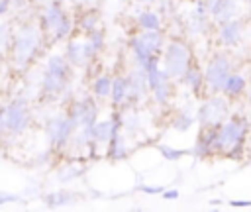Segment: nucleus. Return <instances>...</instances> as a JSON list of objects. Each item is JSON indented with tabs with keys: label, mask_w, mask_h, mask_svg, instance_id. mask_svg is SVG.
Listing matches in <instances>:
<instances>
[{
	"label": "nucleus",
	"mask_w": 251,
	"mask_h": 212,
	"mask_svg": "<svg viewBox=\"0 0 251 212\" xmlns=\"http://www.w3.org/2000/svg\"><path fill=\"white\" fill-rule=\"evenodd\" d=\"M45 43V33L39 22H24L14 29L12 45H10V63L16 71H25L41 53V45Z\"/></svg>",
	"instance_id": "1"
},
{
	"label": "nucleus",
	"mask_w": 251,
	"mask_h": 212,
	"mask_svg": "<svg viewBox=\"0 0 251 212\" xmlns=\"http://www.w3.org/2000/svg\"><path fill=\"white\" fill-rule=\"evenodd\" d=\"M247 135V120L245 118H229L218 126V141L216 153H226L227 157H239L243 153V143Z\"/></svg>",
	"instance_id": "2"
},
{
	"label": "nucleus",
	"mask_w": 251,
	"mask_h": 212,
	"mask_svg": "<svg viewBox=\"0 0 251 212\" xmlns=\"http://www.w3.org/2000/svg\"><path fill=\"white\" fill-rule=\"evenodd\" d=\"M39 26L47 41H61L67 35H71V29H73V22L59 0H49L45 4L39 16Z\"/></svg>",
	"instance_id": "3"
},
{
	"label": "nucleus",
	"mask_w": 251,
	"mask_h": 212,
	"mask_svg": "<svg viewBox=\"0 0 251 212\" xmlns=\"http://www.w3.org/2000/svg\"><path fill=\"white\" fill-rule=\"evenodd\" d=\"M163 65H165L163 69L169 73L171 79L180 80L186 75L188 67L192 65L190 45L180 37H171L163 49Z\"/></svg>",
	"instance_id": "4"
},
{
	"label": "nucleus",
	"mask_w": 251,
	"mask_h": 212,
	"mask_svg": "<svg viewBox=\"0 0 251 212\" xmlns=\"http://www.w3.org/2000/svg\"><path fill=\"white\" fill-rule=\"evenodd\" d=\"M31 124V114L24 98H14L0 108V135H22Z\"/></svg>",
	"instance_id": "5"
},
{
	"label": "nucleus",
	"mask_w": 251,
	"mask_h": 212,
	"mask_svg": "<svg viewBox=\"0 0 251 212\" xmlns=\"http://www.w3.org/2000/svg\"><path fill=\"white\" fill-rule=\"evenodd\" d=\"M129 49L137 61V67H145L151 57L161 55L165 49V35L161 29H141L139 33L129 37Z\"/></svg>",
	"instance_id": "6"
},
{
	"label": "nucleus",
	"mask_w": 251,
	"mask_h": 212,
	"mask_svg": "<svg viewBox=\"0 0 251 212\" xmlns=\"http://www.w3.org/2000/svg\"><path fill=\"white\" fill-rule=\"evenodd\" d=\"M231 75V63H229V57L226 53H216L206 71H204V82H206V88L212 90V94H218L222 92L227 77Z\"/></svg>",
	"instance_id": "7"
},
{
	"label": "nucleus",
	"mask_w": 251,
	"mask_h": 212,
	"mask_svg": "<svg viewBox=\"0 0 251 212\" xmlns=\"http://www.w3.org/2000/svg\"><path fill=\"white\" fill-rule=\"evenodd\" d=\"M229 112V102L227 96H220V94H212L196 112V120L200 126H220Z\"/></svg>",
	"instance_id": "8"
},
{
	"label": "nucleus",
	"mask_w": 251,
	"mask_h": 212,
	"mask_svg": "<svg viewBox=\"0 0 251 212\" xmlns=\"http://www.w3.org/2000/svg\"><path fill=\"white\" fill-rule=\"evenodd\" d=\"M75 130H76V126H75V122L71 120V116H69L67 112L53 116V118L47 122V126H45L47 139H49V143H51L53 149L65 147V145L71 141Z\"/></svg>",
	"instance_id": "9"
},
{
	"label": "nucleus",
	"mask_w": 251,
	"mask_h": 212,
	"mask_svg": "<svg viewBox=\"0 0 251 212\" xmlns=\"http://www.w3.org/2000/svg\"><path fill=\"white\" fill-rule=\"evenodd\" d=\"M147 90H149V84H147V75H145V69L141 67H135L129 75H127V108L137 102H141L145 96H147ZM126 110V108H124Z\"/></svg>",
	"instance_id": "10"
},
{
	"label": "nucleus",
	"mask_w": 251,
	"mask_h": 212,
	"mask_svg": "<svg viewBox=\"0 0 251 212\" xmlns=\"http://www.w3.org/2000/svg\"><path fill=\"white\" fill-rule=\"evenodd\" d=\"M65 57L73 67H86L96 57V51L92 43L84 37V41H71L65 49Z\"/></svg>",
	"instance_id": "11"
},
{
	"label": "nucleus",
	"mask_w": 251,
	"mask_h": 212,
	"mask_svg": "<svg viewBox=\"0 0 251 212\" xmlns=\"http://www.w3.org/2000/svg\"><path fill=\"white\" fill-rule=\"evenodd\" d=\"M210 24H212V18H210V14H208V10L204 6V0H202V2H198V6H194L192 12H188V16H186V29H188L190 35L200 37V35L208 33Z\"/></svg>",
	"instance_id": "12"
},
{
	"label": "nucleus",
	"mask_w": 251,
	"mask_h": 212,
	"mask_svg": "<svg viewBox=\"0 0 251 212\" xmlns=\"http://www.w3.org/2000/svg\"><path fill=\"white\" fill-rule=\"evenodd\" d=\"M69 82L71 80L65 79V77H61V75H55L51 71H45L43 77H41V82H39L41 94L47 96V98H55V96H59L69 86Z\"/></svg>",
	"instance_id": "13"
},
{
	"label": "nucleus",
	"mask_w": 251,
	"mask_h": 212,
	"mask_svg": "<svg viewBox=\"0 0 251 212\" xmlns=\"http://www.w3.org/2000/svg\"><path fill=\"white\" fill-rule=\"evenodd\" d=\"M241 35H243V24H241L239 20H229V22L218 26L220 43L226 45V47L237 45V43L241 41Z\"/></svg>",
	"instance_id": "14"
},
{
	"label": "nucleus",
	"mask_w": 251,
	"mask_h": 212,
	"mask_svg": "<svg viewBox=\"0 0 251 212\" xmlns=\"http://www.w3.org/2000/svg\"><path fill=\"white\" fill-rule=\"evenodd\" d=\"M110 96H112V104L114 106H120L122 110L127 108V77H122V75L114 77Z\"/></svg>",
	"instance_id": "15"
},
{
	"label": "nucleus",
	"mask_w": 251,
	"mask_h": 212,
	"mask_svg": "<svg viewBox=\"0 0 251 212\" xmlns=\"http://www.w3.org/2000/svg\"><path fill=\"white\" fill-rule=\"evenodd\" d=\"M245 88H247L245 77L239 75V73H231V75L227 77V80H226L222 92H224V96H227V98H237V96H241V94L245 92Z\"/></svg>",
	"instance_id": "16"
},
{
	"label": "nucleus",
	"mask_w": 251,
	"mask_h": 212,
	"mask_svg": "<svg viewBox=\"0 0 251 212\" xmlns=\"http://www.w3.org/2000/svg\"><path fill=\"white\" fill-rule=\"evenodd\" d=\"M108 157L112 161H120V159H126L127 157V141H126V137L122 135L120 130L108 141Z\"/></svg>",
	"instance_id": "17"
},
{
	"label": "nucleus",
	"mask_w": 251,
	"mask_h": 212,
	"mask_svg": "<svg viewBox=\"0 0 251 212\" xmlns=\"http://www.w3.org/2000/svg\"><path fill=\"white\" fill-rule=\"evenodd\" d=\"M237 8H239L237 0H222V4L218 6V10H216L214 16H212L214 24L220 26V24H226V22H229V20H235Z\"/></svg>",
	"instance_id": "18"
},
{
	"label": "nucleus",
	"mask_w": 251,
	"mask_h": 212,
	"mask_svg": "<svg viewBox=\"0 0 251 212\" xmlns=\"http://www.w3.org/2000/svg\"><path fill=\"white\" fill-rule=\"evenodd\" d=\"M182 82H184L194 94H200V92H202V88L206 86V82H204V73L198 69L196 63H192V65L188 67L186 75L182 77Z\"/></svg>",
	"instance_id": "19"
},
{
	"label": "nucleus",
	"mask_w": 251,
	"mask_h": 212,
	"mask_svg": "<svg viewBox=\"0 0 251 212\" xmlns=\"http://www.w3.org/2000/svg\"><path fill=\"white\" fill-rule=\"evenodd\" d=\"M112 80H114V79H112L110 75H106V73L98 75V77L94 79V82H92V94H94V98H98V100L108 98L110 92H112Z\"/></svg>",
	"instance_id": "20"
},
{
	"label": "nucleus",
	"mask_w": 251,
	"mask_h": 212,
	"mask_svg": "<svg viewBox=\"0 0 251 212\" xmlns=\"http://www.w3.org/2000/svg\"><path fill=\"white\" fill-rule=\"evenodd\" d=\"M137 26L139 29H161L163 22L155 10H143L137 14Z\"/></svg>",
	"instance_id": "21"
},
{
	"label": "nucleus",
	"mask_w": 251,
	"mask_h": 212,
	"mask_svg": "<svg viewBox=\"0 0 251 212\" xmlns=\"http://www.w3.org/2000/svg\"><path fill=\"white\" fill-rule=\"evenodd\" d=\"M12 35H14L12 24H8V22H2V24H0V59L8 57V53H10Z\"/></svg>",
	"instance_id": "22"
},
{
	"label": "nucleus",
	"mask_w": 251,
	"mask_h": 212,
	"mask_svg": "<svg viewBox=\"0 0 251 212\" xmlns=\"http://www.w3.org/2000/svg\"><path fill=\"white\" fill-rule=\"evenodd\" d=\"M76 196L73 194V192H69V190H57V192H51V194H47L45 196V202H47V206H65V204H73V200H75Z\"/></svg>",
	"instance_id": "23"
},
{
	"label": "nucleus",
	"mask_w": 251,
	"mask_h": 212,
	"mask_svg": "<svg viewBox=\"0 0 251 212\" xmlns=\"http://www.w3.org/2000/svg\"><path fill=\"white\" fill-rule=\"evenodd\" d=\"M151 94H153V100H155L157 104H161V106L169 104V100H171V96H173V86H171V80H167V82L159 84L157 88H153V90H151Z\"/></svg>",
	"instance_id": "24"
},
{
	"label": "nucleus",
	"mask_w": 251,
	"mask_h": 212,
	"mask_svg": "<svg viewBox=\"0 0 251 212\" xmlns=\"http://www.w3.org/2000/svg\"><path fill=\"white\" fill-rule=\"evenodd\" d=\"M98 20H100L98 12H96V10H88V12H84V14L80 16V20H78V29H82L84 33H88L90 29L98 27Z\"/></svg>",
	"instance_id": "25"
},
{
	"label": "nucleus",
	"mask_w": 251,
	"mask_h": 212,
	"mask_svg": "<svg viewBox=\"0 0 251 212\" xmlns=\"http://www.w3.org/2000/svg\"><path fill=\"white\" fill-rule=\"evenodd\" d=\"M194 124V118L186 112V110H182L173 122H171V126H173V130H176V132H186L190 126Z\"/></svg>",
	"instance_id": "26"
},
{
	"label": "nucleus",
	"mask_w": 251,
	"mask_h": 212,
	"mask_svg": "<svg viewBox=\"0 0 251 212\" xmlns=\"http://www.w3.org/2000/svg\"><path fill=\"white\" fill-rule=\"evenodd\" d=\"M84 173V167H65V169H61V171H57V179L61 181V183H69V181H75V179H78L80 175Z\"/></svg>",
	"instance_id": "27"
},
{
	"label": "nucleus",
	"mask_w": 251,
	"mask_h": 212,
	"mask_svg": "<svg viewBox=\"0 0 251 212\" xmlns=\"http://www.w3.org/2000/svg\"><path fill=\"white\" fill-rule=\"evenodd\" d=\"M84 35H86V39L92 43L94 51L100 53V49L104 47V29H102V27H94V29H90V31L84 33Z\"/></svg>",
	"instance_id": "28"
},
{
	"label": "nucleus",
	"mask_w": 251,
	"mask_h": 212,
	"mask_svg": "<svg viewBox=\"0 0 251 212\" xmlns=\"http://www.w3.org/2000/svg\"><path fill=\"white\" fill-rule=\"evenodd\" d=\"M159 151H161V155L165 157V159H169V161H176L178 157H182L186 151H182V149H175V147H169V145H159Z\"/></svg>",
	"instance_id": "29"
},
{
	"label": "nucleus",
	"mask_w": 251,
	"mask_h": 212,
	"mask_svg": "<svg viewBox=\"0 0 251 212\" xmlns=\"http://www.w3.org/2000/svg\"><path fill=\"white\" fill-rule=\"evenodd\" d=\"M222 4V0H204V6H206V10H208V14H210V18L214 16V12L218 10V6Z\"/></svg>",
	"instance_id": "30"
},
{
	"label": "nucleus",
	"mask_w": 251,
	"mask_h": 212,
	"mask_svg": "<svg viewBox=\"0 0 251 212\" xmlns=\"http://www.w3.org/2000/svg\"><path fill=\"white\" fill-rule=\"evenodd\" d=\"M139 190L141 192H145V194H163V186H147V185H143V186H139Z\"/></svg>",
	"instance_id": "31"
},
{
	"label": "nucleus",
	"mask_w": 251,
	"mask_h": 212,
	"mask_svg": "<svg viewBox=\"0 0 251 212\" xmlns=\"http://www.w3.org/2000/svg\"><path fill=\"white\" fill-rule=\"evenodd\" d=\"M180 194H178V190L176 188H169V190H163V198L165 200H176Z\"/></svg>",
	"instance_id": "32"
},
{
	"label": "nucleus",
	"mask_w": 251,
	"mask_h": 212,
	"mask_svg": "<svg viewBox=\"0 0 251 212\" xmlns=\"http://www.w3.org/2000/svg\"><path fill=\"white\" fill-rule=\"evenodd\" d=\"M229 204L233 208H249L251 206V200H229Z\"/></svg>",
	"instance_id": "33"
},
{
	"label": "nucleus",
	"mask_w": 251,
	"mask_h": 212,
	"mask_svg": "<svg viewBox=\"0 0 251 212\" xmlns=\"http://www.w3.org/2000/svg\"><path fill=\"white\" fill-rule=\"evenodd\" d=\"M10 200H18V196L16 194H4V192H0V206L6 204V202H10Z\"/></svg>",
	"instance_id": "34"
},
{
	"label": "nucleus",
	"mask_w": 251,
	"mask_h": 212,
	"mask_svg": "<svg viewBox=\"0 0 251 212\" xmlns=\"http://www.w3.org/2000/svg\"><path fill=\"white\" fill-rule=\"evenodd\" d=\"M8 10H10V2L8 0H0V16L8 14Z\"/></svg>",
	"instance_id": "35"
},
{
	"label": "nucleus",
	"mask_w": 251,
	"mask_h": 212,
	"mask_svg": "<svg viewBox=\"0 0 251 212\" xmlns=\"http://www.w3.org/2000/svg\"><path fill=\"white\" fill-rule=\"evenodd\" d=\"M10 2V8H24L27 4V0H8Z\"/></svg>",
	"instance_id": "36"
},
{
	"label": "nucleus",
	"mask_w": 251,
	"mask_h": 212,
	"mask_svg": "<svg viewBox=\"0 0 251 212\" xmlns=\"http://www.w3.org/2000/svg\"><path fill=\"white\" fill-rule=\"evenodd\" d=\"M135 2H141V4H151V2H157V0H135Z\"/></svg>",
	"instance_id": "37"
},
{
	"label": "nucleus",
	"mask_w": 251,
	"mask_h": 212,
	"mask_svg": "<svg viewBox=\"0 0 251 212\" xmlns=\"http://www.w3.org/2000/svg\"><path fill=\"white\" fill-rule=\"evenodd\" d=\"M247 100H249V102H251V88H249V90H247Z\"/></svg>",
	"instance_id": "38"
}]
</instances>
